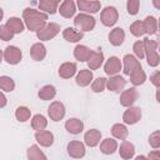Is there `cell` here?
I'll return each instance as SVG.
<instances>
[{
	"label": "cell",
	"mask_w": 160,
	"mask_h": 160,
	"mask_svg": "<svg viewBox=\"0 0 160 160\" xmlns=\"http://www.w3.org/2000/svg\"><path fill=\"white\" fill-rule=\"evenodd\" d=\"M22 18L25 20V24L28 26V29L30 31H39L40 29H42L46 25V20H48V14H44L39 10L31 9V8H26L22 11Z\"/></svg>",
	"instance_id": "cell-1"
},
{
	"label": "cell",
	"mask_w": 160,
	"mask_h": 160,
	"mask_svg": "<svg viewBox=\"0 0 160 160\" xmlns=\"http://www.w3.org/2000/svg\"><path fill=\"white\" fill-rule=\"evenodd\" d=\"M142 41H144V49H145V56L148 64L150 66H158L160 62V58L156 51L158 42L155 40H150L149 38H145Z\"/></svg>",
	"instance_id": "cell-2"
},
{
	"label": "cell",
	"mask_w": 160,
	"mask_h": 160,
	"mask_svg": "<svg viewBox=\"0 0 160 160\" xmlns=\"http://www.w3.org/2000/svg\"><path fill=\"white\" fill-rule=\"evenodd\" d=\"M74 25L82 31H91L95 28V19L88 14H79L74 19Z\"/></svg>",
	"instance_id": "cell-3"
},
{
	"label": "cell",
	"mask_w": 160,
	"mask_h": 160,
	"mask_svg": "<svg viewBox=\"0 0 160 160\" xmlns=\"http://www.w3.org/2000/svg\"><path fill=\"white\" fill-rule=\"evenodd\" d=\"M118 18H119V14H118V10L114 8V6H106L102 11H101V15H100V20L101 22L105 25V26H112L115 25V22L118 21Z\"/></svg>",
	"instance_id": "cell-4"
},
{
	"label": "cell",
	"mask_w": 160,
	"mask_h": 160,
	"mask_svg": "<svg viewBox=\"0 0 160 160\" xmlns=\"http://www.w3.org/2000/svg\"><path fill=\"white\" fill-rule=\"evenodd\" d=\"M59 31H60V26L55 22H50V24H46L42 29H40L36 32V36L40 40H50L54 36H56L59 34Z\"/></svg>",
	"instance_id": "cell-5"
},
{
	"label": "cell",
	"mask_w": 160,
	"mask_h": 160,
	"mask_svg": "<svg viewBox=\"0 0 160 160\" xmlns=\"http://www.w3.org/2000/svg\"><path fill=\"white\" fill-rule=\"evenodd\" d=\"M2 58L6 62L15 65V64L20 62V60H21V51L16 46H8L2 52Z\"/></svg>",
	"instance_id": "cell-6"
},
{
	"label": "cell",
	"mask_w": 160,
	"mask_h": 160,
	"mask_svg": "<svg viewBox=\"0 0 160 160\" xmlns=\"http://www.w3.org/2000/svg\"><path fill=\"white\" fill-rule=\"evenodd\" d=\"M141 118V109L136 108V106H130L128 110H125L124 115H122V120L125 124L128 125H134L136 124Z\"/></svg>",
	"instance_id": "cell-7"
},
{
	"label": "cell",
	"mask_w": 160,
	"mask_h": 160,
	"mask_svg": "<svg viewBox=\"0 0 160 160\" xmlns=\"http://www.w3.org/2000/svg\"><path fill=\"white\" fill-rule=\"evenodd\" d=\"M48 112H49V116H50V119H51L52 121H59V120H61V119L64 118V115H65V108H64L62 102H60V101H54V102H51V105L49 106Z\"/></svg>",
	"instance_id": "cell-8"
},
{
	"label": "cell",
	"mask_w": 160,
	"mask_h": 160,
	"mask_svg": "<svg viewBox=\"0 0 160 160\" xmlns=\"http://www.w3.org/2000/svg\"><path fill=\"white\" fill-rule=\"evenodd\" d=\"M68 152L71 158H75V159H80L85 155V145L81 142V141H70L68 144Z\"/></svg>",
	"instance_id": "cell-9"
},
{
	"label": "cell",
	"mask_w": 160,
	"mask_h": 160,
	"mask_svg": "<svg viewBox=\"0 0 160 160\" xmlns=\"http://www.w3.org/2000/svg\"><path fill=\"white\" fill-rule=\"evenodd\" d=\"M120 70H121V61H120V59H118L116 56H111V58L106 61V64H105V66H104V71H105L108 75H110V76L116 75Z\"/></svg>",
	"instance_id": "cell-10"
},
{
	"label": "cell",
	"mask_w": 160,
	"mask_h": 160,
	"mask_svg": "<svg viewBox=\"0 0 160 160\" xmlns=\"http://www.w3.org/2000/svg\"><path fill=\"white\" fill-rule=\"evenodd\" d=\"M76 5L79 6V9L84 12H91L95 14L100 10V1H89V0H78Z\"/></svg>",
	"instance_id": "cell-11"
},
{
	"label": "cell",
	"mask_w": 160,
	"mask_h": 160,
	"mask_svg": "<svg viewBox=\"0 0 160 160\" xmlns=\"http://www.w3.org/2000/svg\"><path fill=\"white\" fill-rule=\"evenodd\" d=\"M125 84H126V80H125L122 76H120V75H114V76H111V78L106 81L108 89L111 90V91H116V92H118V91H121V90L124 89Z\"/></svg>",
	"instance_id": "cell-12"
},
{
	"label": "cell",
	"mask_w": 160,
	"mask_h": 160,
	"mask_svg": "<svg viewBox=\"0 0 160 160\" xmlns=\"http://www.w3.org/2000/svg\"><path fill=\"white\" fill-rule=\"evenodd\" d=\"M136 99H138V91H136V89L130 88V89L122 91V94L120 96V104L122 106H131L135 102Z\"/></svg>",
	"instance_id": "cell-13"
},
{
	"label": "cell",
	"mask_w": 160,
	"mask_h": 160,
	"mask_svg": "<svg viewBox=\"0 0 160 160\" xmlns=\"http://www.w3.org/2000/svg\"><path fill=\"white\" fill-rule=\"evenodd\" d=\"M104 60V55L101 51H96V50H91L89 59H88V65L90 68V70H96L100 68V65L102 64Z\"/></svg>",
	"instance_id": "cell-14"
},
{
	"label": "cell",
	"mask_w": 160,
	"mask_h": 160,
	"mask_svg": "<svg viewBox=\"0 0 160 160\" xmlns=\"http://www.w3.org/2000/svg\"><path fill=\"white\" fill-rule=\"evenodd\" d=\"M125 40V32L121 28H115L109 34V41L114 46H120Z\"/></svg>",
	"instance_id": "cell-15"
},
{
	"label": "cell",
	"mask_w": 160,
	"mask_h": 160,
	"mask_svg": "<svg viewBox=\"0 0 160 160\" xmlns=\"http://www.w3.org/2000/svg\"><path fill=\"white\" fill-rule=\"evenodd\" d=\"M141 65H140V62L132 56V55H125L124 56V74L125 75H129L130 76V74L134 71V70H136L138 68H140Z\"/></svg>",
	"instance_id": "cell-16"
},
{
	"label": "cell",
	"mask_w": 160,
	"mask_h": 160,
	"mask_svg": "<svg viewBox=\"0 0 160 160\" xmlns=\"http://www.w3.org/2000/svg\"><path fill=\"white\" fill-rule=\"evenodd\" d=\"M100 139H101V132L96 129H91L89 131L85 132V136H84V140H85V144L90 148H94L96 146L99 142H100Z\"/></svg>",
	"instance_id": "cell-17"
},
{
	"label": "cell",
	"mask_w": 160,
	"mask_h": 160,
	"mask_svg": "<svg viewBox=\"0 0 160 160\" xmlns=\"http://www.w3.org/2000/svg\"><path fill=\"white\" fill-rule=\"evenodd\" d=\"M59 11H60V14H61L64 18L69 19V18L74 16V14H75V11H76V5H75V2L71 1V0H65V1H62V2L60 4Z\"/></svg>",
	"instance_id": "cell-18"
},
{
	"label": "cell",
	"mask_w": 160,
	"mask_h": 160,
	"mask_svg": "<svg viewBox=\"0 0 160 160\" xmlns=\"http://www.w3.org/2000/svg\"><path fill=\"white\" fill-rule=\"evenodd\" d=\"M35 139L36 141L42 145V146H51L52 142H54V135L50 132V131H36L35 134Z\"/></svg>",
	"instance_id": "cell-19"
},
{
	"label": "cell",
	"mask_w": 160,
	"mask_h": 160,
	"mask_svg": "<svg viewBox=\"0 0 160 160\" xmlns=\"http://www.w3.org/2000/svg\"><path fill=\"white\" fill-rule=\"evenodd\" d=\"M65 129L70 132V134H80L84 129V122L79 119H69L66 122H65Z\"/></svg>",
	"instance_id": "cell-20"
},
{
	"label": "cell",
	"mask_w": 160,
	"mask_h": 160,
	"mask_svg": "<svg viewBox=\"0 0 160 160\" xmlns=\"http://www.w3.org/2000/svg\"><path fill=\"white\" fill-rule=\"evenodd\" d=\"M119 154H120V156H121L122 159L129 160V159H131V158L134 156V154H135V148H134V145H132L130 141L124 140V141L121 142V145H120Z\"/></svg>",
	"instance_id": "cell-21"
},
{
	"label": "cell",
	"mask_w": 160,
	"mask_h": 160,
	"mask_svg": "<svg viewBox=\"0 0 160 160\" xmlns=\"http://www.w3.org/2000/svg\"><path fill=\"white\" fill-rule=\"evenodd\" d=\"M30 55L35 61H41L46 56V49L41 42H36L30 49Z\"/></svg>",
	"instance_id": "cell-22"
},
{
	"label": "cell",
	"mask_w": 160,
	"mask_h": 160,
	"mask_svg": "<svg viewBox=\"0 0 160 160\" xmlns=\"http://www.w3.org/2000/svg\"><path fill=\"white\" fill-rule=\"evenodd\" d=\"M76 72V64L75 62H64L59 68V75L62 79H70Z\"/></svg>",
	"instance_id": "cell-23"
},
{
	"label": "cell",
	"mask_w": 160,
	"mask_h": 160,
	"mask_svg": "<svg viewBox=\"0 0 160 160\" xmlns=\"http://www.w3.org/2000/svg\"><path fill=\"white\" fill-rule=\"evenodd\" d=\"M116 149H118V142H116V140L110 139V138L102 140L101 144H100V151H101L102 154H105V155L114 154V152L116 151Z\"/></svg>",
	"instance_id": "cell-24"
},
{
	"label": "cell",
	"mask_w": 160,
	"mask_h": 160,
	"mask_svg": "<svg viewBox=\"0 0 160 160\" xmlns=\"http://www.w3.org/2000/svg\"><path fill=\"white\" fill-rule=\"evenodd\" d=\"M59 5H60V1H56V0H40L39 1V9L42 11H46L48 14H55Z\"/></svg>",
	"instance_id": "cell-25"
},
{
	"label": "cell",
	"mask_w": 160,
	"mask_h": 160,
	"mask_svg": "<svg viewBox=\"0 0 160 160\" xmlns=\"http://www.w3.org/2000/svg\"><path fill=\"white\" fill-rule=\"evenodd\" d=\"M75 80H76V84L79 86H88L92 80V72L88 69H82L79 71Z\"/></svg>",
	"instance_id": "cell-26"
},
{
	"label": "cell",
	"mask_w": 160,
	"mask_h": 160,
	"mask_svg": "<svg viewBox=\"0 0 160 160\" xmlns=\"http://www.w3.org/2000/svg\"><path fill=\"white\" fill-rule=\"evenodd\" d=\"M62 36H64L65 40H68L70 42H78L82 39L84 34L81 31H76L74 28H66L62 31Z\"/></svg>",
	"instance_id": "cell-27"
},
{
	"label": "cell",
	"mask_w": 160,
	"mask_h": 160,
	"mask_svg": "<svg viewBox=\"0 0 160 160\" xmlns=\"http://www.w3.org/2000/svg\"><path fill=\"white\" fill-rule=\"evenodd\" d=\"M144 24V29H145V32L150 34V35H154L158 29H159V25H158V20L154 18V16H146L145 20L142 21Z\"/></svg>",
	"instance_id": "cell-28"
},
{
	"label": "cell",
	"mask_w": 160,
	"mask_h": 160,
	"mask_svg": "<svg viewBox=\"0 0 160 160\" xmlns=\"http://www.w3.org/2000/svg\"><path fill=\"white\" fill-rule=\"evenodd\" d=\"M145 80H146V75H145V72H144V70H142L141 66L138 68L136 70H134V71L130 74V81H131V84L135 85V86L144 84Z\"/></svg>",
	"instance_id": "cell-29"
},
{
	"label": "cell",
	"mask_w": 160,
	"mask_h": 160,
	"mask_svg": "<svg viewBox=\"0 0 160 160\" xmlns=\"http://www.w3.org/2000/svg\"><path fill=\"white\" fill-rule=\"evenodd\" d=\"M14 34H20L24 31V22L19 18H10L5 24Z\"/></svg>",
	"instance_id": "cell-30"
},
{
	"label": "cell",
	"mask_w": 160,
	"mask_h": 160,
	"mask_svg": "<svg viewBox=\"0 0 160 160\" xmlns=\"http://www.w3.org/2000/svg\"><path fill=\"white\" fill-rule=\"evenodd\" d=\"M90 51L91 50L89 48H86L85 45H78L74 49V56L79 61H88L89 55H90Z\"/></svg>",
	"instance_id": "cell-31"
},
{
	"label": "cell",
	"mask_w": 160,
	"mask_h": 160,
	"mask_svg": "<svg viewBox=\"0 0 160 160\" xmlns=\"http://www.w3.org/2000/svg\"><path fill=\"white\" fill-rule=\"evenodd\" d=\"M111 134H112V136L116 138V139L125 140V139L128 138L129 131H128V129H126L125 125H122V124H115V125H112V128H111Z\"/></svg>",
	"instance_id": "cell-32"
},
{
	"label": "cell",
	"mask_w": 160,
	"mask_h": 160,
	"mask_svg": "<svg viewBox=\"0 0 160 160\" xmlns=\"http://www.w3.org/2000/svg\"><path fill=\"white\" fill-rule=\"evenodd\" d=\"M39 98L41 100H51L56 95V90L52 85H45L39 90Z\"/></svg>",
	"instance_id": "cell-33"
},
{
	"label": "cell",
	"mask_w": 160,
	"mask_h": 160,
	"mask_svg": "<svg viewBox=\"0 0 160 160\" xmlns=\"http://www.w3.org/2000/svg\"><path fill=\"white\" fill-rule=\"evenodd\" d=\"M46 125H48V121H46L45 116H42V115H40V114L34 115V118H32V120H31V126H32L34 130H36V131H42V130L46 128Z\"/></svg>",
	"instance_id": "cell-34"
},
{
	"label": "cell",
	"mask_w": 160,
	"mask_h": 160,
	"mask_svg": "<svg viewBox=\"0 0 160 160\" xmlns=\"http://www.w3.org/2000/svg\"><path fill=\"white\" fill-rule=\"evenodd\" d=\"M28 158L29 160H46V156L36 145H31L28 149Z\"/></svg>",
	"instance_id": "cell-35"
},
{
	"label": "cell",
	"mask_w": 160,
	"mask_h": 160,
	"mask_svg": "<svg viewBox=\"0 0 160 160\" xmlns=\"http://www.w3.org/2000/svg\"><path fill=\"white\" fill-rule=\"evenodd\" d=\"M15 88V82L10 76H1L0 78V89L4 91H12Z\"/></svg>",
	"instance_id": "cell-36"
},
{
	"label": "cell",
	"mask_w": 160,
	"mask_h": 160,
	"mask_svg": "<svg viewBox=\"0 0 160 160\" xmlns=\"http://www.w3.org/2000/svg\"><path fill=\"white\" fill-rule=\"evenodd\" d=\"M31 112H30V109H28L26 106H19L16 110H15V116L19 121L24 122V121H28L29 118H30Z\"/></svg>",
	"instance_id": "cell-37"
},
{
	"label": "cell",
	"mask_w": 160,
	"mask_h": 160,
	"mask_svg": "<svg viewBox=\"0 0 160 160\" xmlns=\"http://www.w3.org/2000/svg\"><path fill=\"white\" fill-rule=\"evenodd\" d=\"M130 31L134 36H141L145 34V29H144V24L142 21L140 20H136L134 21L131 25H130Z\"/></svg>",
	"instance_id": "cell-38"
},
{
	"label": "cell",
	"mask_w": 160,
	"mask_h": 160,
	"mask_svg": "<svg viewBox=\"0 0 160 160\" xmlns=\"http://www.w3.org/2000/svg\"><path fill=\"white\" fill-rule=\"evenodd\" d=\"M106 79L105 78H98L94 82H92V85H91V89H92V91L94 92H101L104 89H105V86H106Z\"/></svg>",
	"instance_id": "cell-39"
},
{
	"label": "cell",
	"mask_w": 160,
	"mask_h": 160,
	"mask_svg": "<svg viewBox=\"0 0 160 160\" xmlns=\"http://www.w3.org/2000/svg\"><path fill=\"white\" fill-rule=\"evenodd\" d=\"M132 50H134V54L139 58V59H142L144 56H145V49H144V41H141V40H138L135 44H134V48H132Z\"/></svg>",
	"instance_id": "cell-40"
},
{
	"label": "cell",
	"mask_w": 160,
	"mask_h": 160,
	"mask_svg": "<svg viewBox=\"0 0 160 160\" xmlns=\"http://www.w3.org/2000/svg\"><path fill=\"white\" fill-rule=\"evenodd\" d=\"M139 5H140V1L139 0H129L126 2V8H128V12L130 15H136L138 11H139Z\"/></svg>",
	"instance_id": "cell-41"
},
{
	"label": "cell",
	"mask_w": 160,
	"mask_h": 160,
	"mask_svg": "<svg viewBox=\"0 0 160 160\" xmlns=\"http://www.w3.org/2000/svg\"><path fill=\"white\" fill-rule=\"evenodd\" d=\"M12 36H14V32L6 25H1L0 26V38H1V40H4V41L11 40Z\"/></svg>",
	"instance_id": "cell-42"
},
{
	"label": "cell",
	"mask_w": 160,
	"mask_h": 160,
	"mask_svg": "<svg viewBox=\"0 0 160 160\" xmlns=\"http://www.w3.org/2000/svg\"><path fill=\"white\" fill-rule=\"evenodd\" d=\"M149 142L154 149H158L160 146V130L154 131L150 136H149Z\"/></svg>",
	"instance_id": "cell-43"
},
{
	"label": "cell",
	"mask_w": 160,
	"mask_h": 160,
	"mask_svg": "<svg viewBox=\"0 0 160 160\" xmlns=\"http://www.w3.org/2000/svg\"><path fill=\"white\" fill-rule=\"evenodd\" d=\"M150 81L152 85H155L156 88H160V71H155L151 76H150Z\"/></svg>",
	"instance_id": "cell-44"
},
{
	"label": "cell",
	"mask_w": 160,
	"mask_h": 160,
	"mask_svg": "<svg viewBox=\"0 0 160 160\" xmlns=\"http://www.w3.org/2000/svg\"><path fill=\"white\" fill-rule=\"evenodd\" d=\"M148 159H149V160H160V151H158V150L151 151V152L149 154Z\"/></svg>",
	"instance_id": "cell-45"
},
{
	"label": "cell",
	"mask_w": 160,
	"mask_h": 160,
	"mask_svg": "<svg viewBox=\"0 0 160 160\" xmlns=\"http://www.w3.org/2000/svg\"><path fill=\"white\" fill-rule=\"evenodd\" d=\"M152 5H154L156 9L160 10V0H152Z\"/></svg>",
	"instance_id": "cell-46"
},
{
	"label": "cell",
	"mask_w": 160,
	"mask_h": 160,
	"mask_svg": "<svg viewBox=\"0 0 160 160\" xmlns=\"http://www.w3.org/2000/svg\"><path fill=\"white\" fill-rule=\"evenodd\" d=\"M1 99H2V102H1V108H4V106H5V104H6V98H5L4 92H1Z\"/></svg>",
	"instance_id": "cell-47"
},
{
	"label": "cell",
	"mask_w": 160,
	"mask_h": 160,
	"mask_svg": "<svg viewBox=\"0 0 160 160\" xmlns=\"http://www.w3.org/2000/svg\"><path fill=\"white\" fill-rule=\"evenodd\" d=\"M156 100H158V102H160V88H158V90H156Z\"/></svg>",
	"instance_id": "cell-48"
},
{
	"label": "cell",
	"mask_w": 160,
	"mask_h": 160,
	"mask_svg": "<svg viewBox=\"0 0 160 160\" xmlns=\"http://www.w3.org/2000/svg\"><path fill=\"white\" fill-rule=\"evenodd\" d=\"M135 160H149L148 158H145L144 155H139V156H136L135 158Z\"/></svg>",
	"instance_id": "cell-49"
},
{
	"label": "cell",
	"mask_w": 160,
	"mask_h": 160,
	"mask_svg": "<svg viewBox=\"0 0 160 160\" xmlns=\"http://www.w3.org/2000/svg\"><path fill=\"white\" fill-rule=\"evenodd\" d=\"M159 41H158V50H159V52H160V38L158 39Z\"/></svg>",
	"instance_id": "cell-50"
},
{
	"label": "cell",
	"mask_w": 160,
	"mask_h": 160,
	"mask_svg": "<svg viewBox=\"0 0 160 160\" xmlns=\"http://www.w3.org/2000/svg\"><path fill=\"white\" fill-rule=\"evenodd\" d=\"M158 25H159V30H160V19H159V21H158Z\"/></svg>",
	"instance_id": "cell-51"
}]
</instances>
